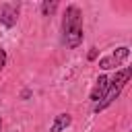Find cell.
Segmentation results:
<instances>
[{
    "mask_svg": "<svg viewBox=\"0 0 132 132\" xmlns=\"http://www.w3.org/2000/svg\"><path fill=\"white\" fill-rule=\"evenodd\" d=\"M95 58H97V50H95V47H93V50H91V52H89V60H95Z\"/></svg>",
    "mask_w": 132,
    "mask_h": 132,
    "instance_id": "9c48e42d",
    "label": "cell"
},
{
    "mask_svg": "<svg viewBox=\"0 0 132 132\" xmlns=\"http://www.w3.org/2000/svg\"><path fill=\"white\" fill-rule=\"evenodd\" d=\"M107 87H109V78H107V76H99V78H97V82H95V87H93V91H91V101L99 103V101L103 99V95H105Z\"/></svg>",
    "mask_w": 132,
    "mask_h": 132,
    "instance_id": "5b68a950",
    "label": "cell"
},
{
    "mask_svg": "<svg viewBox=\"0 0 132 132\" xmlns=\"http://www.w3.org/2000/svg\"><path fill=\"white\" fill-rule=\"evenodd\" d=\"M4 66H6V52L0 47V70H2Z\"/></svg>",
    "mask_w": 132,
    "mask_h": 132,
    "instance_id": "ba28073f",
    "label": "cell"
},
{
    "mask_svg": "<svg viewBox=\"0 0 132 132\" xmlns=\"http://www.w3.org/2000/svg\"><path fill=\"white\" fill-rule=\"evenodd\" d=\"M70 122H72L70 113H58L56 120H54V124H52V128H50V132H62L64 128L70 126Z\"/></svg>",
    "mask_w": 132,
    "mask_h": 132,
    "instance_id": "8992f818",
    "label": "cell"
},
{
    "mask_svg": "<svg viewBox=\"0 0 132 132\" xmlns=\"http://www.w3.org/2000/svg\"><path fill=\"white\" fill-rule=\"evenodd\" d=\"M128 54H130V50L126 47V45H122V47H118L116 52H111L109 56H105V58H101L99 60V66L103 68V70H109V68H116V66H120L126 58H128Z\"/></svg>",
    "mask_w": 132,
    "mask_h": 132,
    "instance_id": "3957f363",
    "label": "cell"
},
{
    "mask_svg": "<svg viewBox=\"0 0 132 132\" xmlns=\"http://www.w3.org/2000/svg\"><path fill=\"white\" fill-rule=\"evenodd\" d=\"M0 128H2V122H0Z\"/></svg>",
    "mask_w": 132,
    "mask_h": 132,
    "instance_id": "30bf717a",
    "label": "cell"
},
{
    "mask_svg": "<svg viewBox=\"0 0 132 132\" xmlns=\"http://www.w3.org/2000/svg\"><path fill=\"white\" fill-rule=\"evenodd\" d=\"M56 8H58V2H56V0H52V2H43V4H41V12H43L45 16L52 14Z\"/></svg>",
    "mask_w": 132,
    "mask_h": 132,
    "instance_id": "52a82bcc",
    "label": "cell"
},
{
    "mask_svg": "<svg viewBox=\"0 0 132 132\" xmlns=\"http://www.w3.org/2000/svg\"><path fill=\"white\" fill-rule=\"evenodd\" d=\"M62 39L66 47H78L82 41V12L78 6L70 4L62 19Z\"/></svg>",
    "mask_w": 132,
    "mask_h": 132,
    "instance_id": "6da1fadb",
    "label": "cell"
},
{
    "mask_svg": "<svg viewBox=\"0 0 132 132\" xmlns=\"http://www.w3.org/2000/svg\"><path fill=\"white\" fill-rule=\"evenodd\" d=\"M130 76H132V68H124V70H118V72H116V76L109 80V87H107V91H105L103 99H101L99 103H95V111H97V113H99V111H103L107 105H111V103L118 99L120 91L126 87V82L130 80Z\"/></svg>",
    "mask_w": 132,
    "mask_h": 132,
    "instance_id": "7a4b0ae2",
    "label": "cell"
},
{
    "mask_svg": "<svg viewBox=\"0 0 132 132\" xmlns=\"http://www.w3.org/2000/svg\"><path fill=\"white\" fill-rule=\"evenodd\" d=\"M16 19H19V4H12V2H6L0 10V23L4 27H14L16 25Z\"/></svg>",
    "mask_w": 132,
    "mask_h": 132,
    "instance_id": "277c9868",
    "label": "cell"
}]
</instances>
